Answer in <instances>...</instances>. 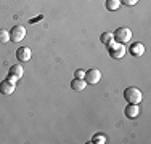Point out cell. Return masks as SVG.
<instances>
[{"label":"cell","mask_w":151,"mask_h":144,"mask_svg":"<svg viewBox=\"0 0 151 144\" xmlns=\"http://www.w3.org/2000/svg\"><path fill=\"white\" fill-rule=\"evenodd\" d=\"M84 75H85V71H82V69H77L74 72V77L76 78H84Z\"/></svg>","instance_id":"cell-17"},{"label":"cell","mask_w":151,"mask_h":144,"mask_svg":"<svg viewBox=\"0 0 151 144\" xmlns=\"http://www.w3.org/2000/svg\"><path fill=\"white\" fill-rule=\"evenodd\" d=\"M108 50H109V56L111 58H114V59H121V58H124L125 56V46H124V43H119V42H116V40H113L108 45Z\"/></svg>","instance_id":"cell-2"},{"label":"cell","mask_w":151,"mask_h":144,"mask_svg":"<svg viewBox=\"0 0 151 144\" xmlns=\"http://www.w3.org/2000/svg\"><path fill=\"white\" fill-rule=\"evenodd\" d=\"M84 80L87 82L88 85H96L100 80H101V72H100L98 69H90V71H85Z\"/></svg>","instance_id":"cell-4"},{"label":"cell","mask_w":151,"mask_h":144,"mask_svg":"<svg viewBox=\"0 0 151 144\" xmlns=\"http://www.w3.org/2000/svg\"><path fill=\"white\" fill-rule=\"evenodd\" d=\"M24 37H26V27L24 26H15L10 32V40L13 42H21L24 40Z\"/></svg>","instance_id":"cell-5"},{"label":"cell","mask_w":151,"mask_h":144,"mask_svg":"<svg viewBox=\"0 0 151 144\" xmlns=\"http://www.w3.org/2000/svg\"><path fill=\"white\" fill-rule=\"evenodd\" d=\"M10 74L12 75H16V77H23V74H24V69H23V66H19V64H16V66H13V67H10Z\"/></svg>","instance_id":"cell-12"},{"label":"cell","mask_w":151,"mask_h":144,"mask_svg":"<svg viewBox=\"0 0 151 144\" xmlns=\"http://www.w3.org/2000/svg\"><path fill=\"white\" fill-rule=\"evenodd\" d=\"M138 114H140V107H138V104H129V106L125 107V115H127L129 118H135V117H138Z\"/></svg>","instance_id":"cell-9"},{"label":"cell","mask_w":151,"mask_h":144,"mask_svg":"<svg viewBox=\"0 0 151 144\" xmlns=\"http://www.w3.org/2000/svg\"><path fill=\"white\" fill-rule=\"evenodd\" d=\"M121 6V0H106V10L109 11H117Z\"/></svg>","instance_id":"cell-11"},{"label":"cell","mask_w":151,"mask_h":144,"mask_svg":"<svg viewBox=\"0 0 151 144\" xmlns=\"http://www.w3.org/2000/svg\"><path fill=\"white\" fill-rule=\"evenodd\" d=\"M138 0H121V5H125V6H134L137 5Z\"/></svg>","instance_id":"cell-16"},{"label":"cell","mask_w":151,"mask_h":144,"mask_svg":"<svg viewBox=\"0 0 151 144\" xmlns=\"http://www.w3.org/2000/svg\"><path fill=\"white\" fill-rule=\"evenodd\" d=\"M85 86H87V82L84 78H74L71 82V88L76 90V91H82V90H85Z\"/></svg>","instance_id":"cell-10"},{"label":"cell","mask_w":151,"mask_h":144,"mask_svg":"<svg viewBox=\"0 0 151 144\" xmlns=\"http://www.w3.org/2000/svg\"><path fill=\"white\" fill-rule=\"evenodd\" d=\"M31 56H32V51L27 46H19V48L16 50V58L21 63H27V61L31 59Z\"/></svg>","instance_id":"cell-7"},{"label":"cell","mask_w":151,"mask_h":144,"mask_svg":"<svg viewBox=\"0 0 151 144\" xmlns=\"http://www.w3.org/2000/svg\"><path fill=\"white\" fill-rule=\"evenodd\" d=\"M129 53H130L132 56H142L143 53H145V46H143L142 42H137V43H134V45H130Z\"/></svg>","instance_id":"cell-8"},{"label":"cell","mask_w":151,"mask_h":144,"mask_svg":"<svg viewBox=\"0 0 151 144\" xmlns=\"http://www.w3.org/2000/svg\"><path fill=\"white\" fill-rule=\"evenodd\" d=\"M113 35H114V40L116 42L127 43V42H130V38H132V31L129 27H117Z\"/></svg>","instance_id":"cell-3"},{"label":"cell","mask_w":151,"mask_h":144,"mask_svg":"<svg viewBox=\"0 0 151 144\" xmlns=\"http://www.w3.org/2000/svg\"><path fill=\"white\" fill-rule=\"evenodd\" d=\"M92 143H95V144H105L106 143V136L105 135H96V136H93Z\"/></svg>","instance_id":"cell-15"},{"label":"cell","mask_w":151,"mask_h":144,"mask_svg":"<svg viewBox=\"0 0 151 144\" xmlns=\"http://www.w3.org/2000/svg\"><path fill=\"white\" fill-rule=\"evenodd\" d=\"M16 90V83L15 82H12V80H3V82H0V93L2 95H12L13 91Z\"/></svg>","instance_id":"cell-6"},{"label":"cell","mask_w":151,"mask_h":144,"mask_svg":"<svg viewBox=\"0 0 151 144\" xmlns=\"http://www.w3.org/2000/svg\"><path fill=\"white\" fill-rule=\"evenodd\" d=\"M10 42V32L5 29H0V43H6Z\"/></svg>","instance_id":"cell-14"},{"label":"cell","mask_w":151,"mask_h":144,"mask_svg":"<svg viewBox=\"0 0 151 144\" xmlns=\"http://www.w3.org/2000/svg\"><path fill=\"white\" fill-rule=\"evenodd\" d=\"M100 38H101V42L105 43V45H109V43L114 40V35H113V32H103Z\"/></svg>","instance_id":"cell-13"},{"label":"cell","mask_w":151,"mask_h":144,"mask_svg":"<svg viewBox=\"0 0 151 144\" xmlns=\"http://www.w3.org/2000/svg\"><path fill=\"white\" fill-rule=\"evenodd\" d=\"M8 80H12V82H15V83H16V82H18V80H19V77H16V75H12V74H10V77H8Z\"/></svg>","instance_id":"cell-18"},{"label":"cell","mask_w":151,"mask_h":144,"mask_svg":"<svg viewBox=\"0 0 151 144\" xmlns=\"http://www.w3.org/2000/svg\"><path fill=\"white\" fill-rule=\"evenodd\" d=\"M124 99L127 101V103H130V104H140L142 99H143V95H142V91H140L138 88L129 86V88L124 90Z\"/></svg>","instance_id":"cell-1"}]
</instances>
